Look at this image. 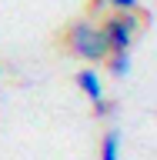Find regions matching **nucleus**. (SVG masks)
<instances>
[{"mask_svg":"<svg viewBox=\"0 0 157 160\" xmlns=\"http://www.w3.org/2000/svg\"><path fill=\"white\" fill-rule=\"evenodd\" d=\"M107 67L114 77H130V70H134V60H130V50H120V53H110Z\"/></svg>","mask_w":157,"mask_h":160,"instance_id":"39448f33","label":"nucleus"},{"mask_svg":"<svg viewBox=\"0 0 157 160\" xmlns=\"http://www.w3.org/2000/svg\"><path fill=\"white\" fill-rule=\"evenodd\" d=\"M77 87L84 90L90 97V103H97V100H104V83H100V77H97V70H90V67H84L77 73Z\"/></svg>","mask_w":157,"mask_h":160,"instance_id":"7ed1b4c3","label":"nucleus"},{"mask_svg":"<svg viewBox=\"0 0 157 160\" xmlns=\"http://www.w3.org/2000/svg\"><path fill=\"white\" fill-rule=\"evenodd\" d=\"M104 30H107V37H110L114 53L130 50V43H134V37H137V30H140V17L137 13H110L104 20Z\"/></svg>","mask_w":157,"mask_h":160,"instance_id":"f03ea898","label":"nucleus"},{"mask_svg":"<svg viewBox=\"0 0 157 160\" xmlns=\"http://www.w3.org/2000/svg\"><path fill=\"white\" fill-rule=\"evenodd\" d=\"M110 113H117V103H114V100L104 97V100H97V103H94V117H97V120H107Z\"/></svg>","mask_w":157,"mask_h":160,"instance_id":"423d86ee","label":"nucleus"},{"mask_svg":"<svg viewBox=\"0 0 157 160\" xmlns=\"http://www.w3.org/2000/svg\"><path fill=\"white\" fill-rule=\"evenodd\" d=\"M0 77H3V67H0Z\"/></svg>","mask_w":157,"mask_h":160,"instance_id":"6e6552de","label":"nucleus"},{"mask_svg":"<svg viewBox=\"0 0 157 160\" xmlns=\"http://www.w3.org/2000/svg\"><path fill=\"white\" fill-rule=\"evenodd\" d=\"M67 43H70V50H74L80 60H90V63L110 60V53H114L107 30L97 27L94 20H77V23L70 27V33H67Z\"/></svg>","mask_w":157,"mask_h":160,"instance_id":"f257e3e1","label":"nucleus"},{"mask_svg":"<svg viewBox=\"0 0 157 160\" xmlns=\"http://www.w3.org/2000/svg\"><path fill=\"white\" fill-rule=\"evenodd\" d=\"M137 3L140 0H107V7L114 13H137Z\"/></svg>","mask_w":157,"mask_h":160,"instance_id":"0eeeda50","label":"nucleus"},{"mask_svg":"<svg viewBox=\"0 0 157 160\" xmlns=\"http://www.w3.org/2000/svg\"><path fill=\"white\" fill-rule=\"evenodd\" d=\"M100 160H120V130H107L100 140Z\"/></svg>","mask_w":157,"mask_h":160,"instance_id":"20e7f679","label":"nucleus"}]
</instances>
